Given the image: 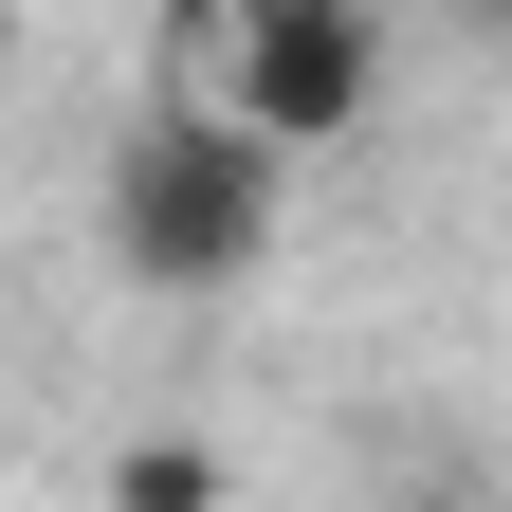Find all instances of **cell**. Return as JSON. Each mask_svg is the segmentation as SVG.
Wrapping results in <instances>:
<instances>
[{"label": "cell", "mask_w": 512, "mask_h": 512, "mask_svg": "<svg viewBox=\"0 0 512 512\" xmlns=\"http://www.w3.org/2000/svg\"><path fill=\"white\" fill-rule=\"evenodd\" d=\"M275 220H293V165L256 147V128H220V110H147L110 147V183H92V238H110V275L128 293H238L256 256H275Z\"/></svg>", "instance_id": "cell-1"}, {"label": "cell", "mask_w": 512, "mask_h": 512, "mask_svg": "<svg viewBox=\"0 0 512 512\" xmlns=\"http://www.w3.org/2000/svg\"><path fill=\"white\" fill-rule=\"evenodd\" d=\"M183 110L256 128V147H348V128L384 110V19H348V0H238V19H183Z\"/></svg>", "instance_id": "cell-2"}, {"label": "cell", "mask_w": 512, "mask_h": 512, "mask_svg": "<svg viewBox=\"0 0 512 512\" xmlns=\"http://www.w3.org/2000/svg\"><path fill=\"white\" fill-rule=\"evenodd\" d=\"M238 476H220V439H183V421H147V439H110V512H220Z\"/></svg>", "instance_id": "cell-3"}, {"label": "cell", "mask_w": 512, "mask_h": 512, "mask_svg": "<svg viewBox=\"0 0 512 512\" xmlns=\"http://www.w3.org/2000/svg\"><path fill=\"white\" fill-rule=\"evenodd\" d=\"M403 512H476V476H421V494H403Z\"/></svg>", "instance_id": "cell-4"}]
</instances>
